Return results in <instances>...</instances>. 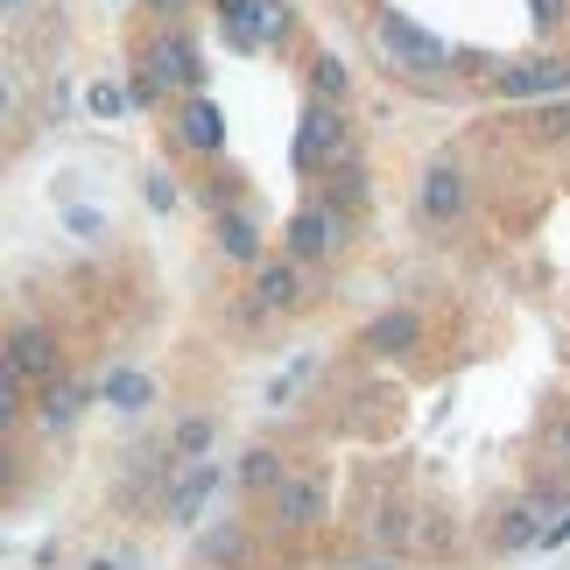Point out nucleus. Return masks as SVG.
<instances>
[{
	"label": "nucleus",
	"mask_w": 570,
	"mask_h": 570,
	"mask_svg": "<svg viewBox=\"0 0 570 570\" xmlns=\"http://www.w3.org/2000/svg\"><path fill=\"white\" fill-rule=\"evenodd\" d=\"M542 451H550L557 465L570 472V409H557V415H550V436H542Z\"/></svg>",
	"instance_id": "b1692460"
},
{
	"label": "nucleus",
	"mask_w": 570,
	"mask_h": 570,
	"mask_svg": "<svg viewBox=\"0 0 570 570\" xmlns=\"http://www.w3.org/2000/svg\"><path fill=\"white\" fill-rule=\"evenodd\" d=\"M141 71L163 85V92H205V57H197V42L177 29V21H163L156 36H148V50H141Z\"/></svg>",
	"instance_id": "7ed1b4c3"
},
{
	"label": "nucleus",
	"mask_w": 570,
	"mask_h": 570,
	"mask_svg": "<svg viewBox=\"0 0 570 570\" xmlns=\"http://www.w3.org/2000/svg\"><path fill=\"white\" fill-rule=\"evenodd\" d=\"M0 366L21 381V387H50L57 381V366H63V353H57V332L50 324H14L8 338H0Z\"/></svg>",
	"instance_id": "39448f33"
},
{
	"label": "nucleus",
	"mask_w": 570,
	"mask_h": 570,
	"mask_svg": "<svg viewBox=\"0 0 570 570\" xmlns=\"http://www.w3.org/2000/svg\"><path fill=\"white\" fill-rule=\"evenodd\" d=\"M85 570H127V557H92Z\"/></svg>",
	"instance_id": "c756f323"
},
{
	"label": "nucleus",
	"mask_w": 570,
	"mask_h": 570,
	"mask_svg": "<svg viewBox=\"0 0 570 570\" xmlns=\"http://www.w3.org/2000/svg\"><path fill=\"white\" fill-rule=\"evenodd\" d=\"M148 205H156V212H177V184H169V177H148Z\"/></svg>",
	"instance_id": "393cba45"
},
{
	"label": "nucleus",
	"mask_w": 570,
	"mask_h": 570,
	"mask_svg": "<svg viewBox=\"0 0 570 570\" xmlns=\"http://www.w3.org/2000/svg\"><path fill=\"white\" fill-rule=\"evenodd\" d=\"M535 14H542V21H557V14H570V0H535Z\"/></svg>",
	"instance_id": "c85d7f7f"
},
{
	"label": "nucleus",
	"mask_w": 570,
	"mask_h": 570,
	"mask_svg": "<svg viewBox=\"0 0 570 570\" xmlns=\"http://www.w3.org/2000/svg\"><path fill=\"white\" fill-rule=\"evenodd\" d=\"M197 550H205V570H218V563H233L239 550H247V535H239V529H212V535H197Z\"/></svg>",
	"instance_id": "4be33fe9"
},
{
	"label": "nucleus",
	"mask_w": 570,
	"mask_h": 570,
	"mask_svg": "<svg viewBox=\"0 0 570 570\" xmlns=\"http://www.w3.org/2000/svg\"><path fill=\"white\" fill-rule=\"evenodd\" d=\"M345 156H353V127H345V114L338 106H317L311 99V114H303V127H296V163L303 169H338Z\"/></svg>",
	"instance_id": "1a4fd4ad"
},
{
	"label": "nucleus",
	"mask_w": 570,
	"mask_h": 570,
	"mask_svg": "<svg viewBox=\"0 0 570 570\" xmlns=\"http://www.w3.org/2000/svg\"><path fill=\"white\" fill-rule=\"evenodd\" d=\"M14 479H21V465H14V451H8V444H0V500H8V493H14Z\"/></svg>",
	"instance_id": "a878e982"
},
{
	"label": "nucleus",
	"mask_w": 570,
	"mask_h": 570,
	"mask_svg": "<svg viewBox=\"0 0 570 570\" xmlns=\"http://www.w3.org/2000/svg\"><path fill=\"white\" fill-rule=\"evenodd\" d=\"M148 8H156V14H163V21H177V14H184V8H197V0H148Z\"/></svg>",
	"instance_id": "bb28decb"
},
{
	"label": "nucleus",
	"mask_w": 570,
	"mask_h": 570,
	"mask_svg": "<svg viewBox=\"0 0 570 570\" xmlns=\"http://www.w3.org/2000/svg\"><path fill=\"white\" fill-rule=\"evenodd\" d=\"M85 106H92L99 120H120V114H127V85H114V78H99L92 92H85Z\"/></svg>",
	"instance_id": "5701e85b"
},
{
	"label": "nucleus",
	"mask_w": 570,
	"mask_h": 570,
	"mask_svg": "<svg viewBox=\"0 0 570 570\" xmlns=\"http://www.w3.org/2000/svg\"><path fill=\"white\" fill-rule=\"evenodd\" d=\"M212 444H218V415L190 409V415H177V430H169V465H190V458H212Z\"/></svg>",
	"instance_id": "a211bd4d"
},
{
	"label": "nucleus",
	"mask_w": 570,
	"mask_h": 570,
	"mask_svg": "<svg viewBox=\"0 0 570 570\" xmlns=\"http://www.w3.org/2000/svg\"><path fill=\"white\" fill-rule=\"evenodd\" d=\"M177 135H184V148H197V156H218V141H226V120H218V106H212L205 92H190L184 114H177Z\"/></svg>",
	"instance_id": "dca6fc26"
},
{
	"label": "nucleus",
	"mask_w": 570,
	"mask_h": 570,
	"mask_svg": "<svg viewBox=\"0 0 570 570\" xmlns=\"http://www.w3.org/2000/svg\"><path fill=\"white\" fill-rule=\"evenodd\" d=\"M423 311H409V303H394V311H374L366 317V332H360V345L366 353H381V360H402V353H415L423 345Z\"/></svg>",
	"instance_id": "9d476101"
},
{
	"label": "nucleus",
	"mask_w": 570,
	"mask_h": 570,
	"mask_svg": "<svg viewBox=\"0 0 570 570\" xmlns=\"http://www.w3.org/2000/svg\"><path fill=\"white\" fill-rule=\"evenodd\" d=\"M218 254L239 261V268H254V261H261V218L226 205V212H218Z\"/></svg>",
	"instance_id": "f3484780"
},
{
	"label": "nucleus",
	"mask_w": 570,
	"mask_h": 570,
	"mask_svg": "<svg viewBox=\"0 0 570 570\" xmlns=\"http://www.w3.org/2000/svg\"><path fill=\"white\" fill-rule=\"evenodd\" d=\"M21 415H29V387H21V381L8 374V366H0V436H8V430L21 423Z\"/></svg>",
	"instance_id": "412c9836"
},
{
	"label": "nucleus",
	"mask_w": 570,
	"mask_h": 570,
	"mask_svg": "<svg viewBox=\"0 0 570 570\" xmlns=\"http://www.w3.org/2000/svg\"><path fill=\"white\" fill-rule=\"evenodd\" d=\"M465 205H472V177L451 156H436L423 177H415V218H423V226H458Z\"/></svg>",
	"instance_id": "0eeeda50"
},
{
	"label": "nucleus",
	"mask_w": 570,
	"mask_h": 570,
	"mask_svg": "<svg viewBox=\"0 0 570 570\" xmlns=\"http://www.w3.org/2000/svg\"><path fill=\"white\" fill-rule=\"evenodd\" d=\"M374 42H381V57L394 63V71H409V78H436V71L451 63V42H444V36L415 29V21L394 14V8L374 14Z\"/></svg>",
	"instance_id": "f03ea898"
},
{
	"label": "nucleus",
	"mask_w": 570,
	"mask_h": 570,
	"mask_svg": "<svg viewBox=\"0 0 570 570\" xmlns=\"http://www.w3.org/2000/svg\"><path fill=\"white\" fill-rule=\"evenodd\" d=\"M218 458H190V465H169V479H163V521L169 529H197L205 521V508H212V493H218Z\"/></svg>",
	"instance_id": "20e7f679"
},
{
	"label": "nucleus",
	"mask_w": 570,
	"mask_h": 570,
	"mask_svg": "<svg viewBox=\"0 0 570 570\" xmlns=\"http://www.w3.org/2000/svg\"><path fill=\"white\" fill-rule=\"evenodd\" d=\"M85 409H92V381H78V374L63 381V374H57L50 387H42V402H36V423L50 430V436H63V430H71Z\"/></svg>",
	"instance_id": "4468645a"
},
{
	"label": "nucleus",
	"mask_w": 570,
	"mask_h": 570,
	"mask_svg": "<svg viewBox=\"0 0 570 570\" xmlns=\"http://www.w3.org/2000/svg\"><path fill=\"white\" fill-rule=\"evenodd\" d=\"M8 114H14V78L0 71V120H8Z\"/></svg>",
	"instance_id": "cd10ccee"
},
{
	"label": "nucleus",
	"mask_w": 570,
	"mask_h": 570,
	"mask_svg": "<svg viewBox=\"0 0 570 570\" xmlns=\"http://www.w3.org/2000/svg\"><path fill=\"white\" fill-rule=\"evenodd\" d=\"M317 514H324V472H282L275 521H282V529H311Z\"/></svg>",
	"instance_id": "f8f14e48"
},
{
	"label": "nucleus",
	"mask_w": 570,
	"mask_h": 570,
	"mask_svg": "<svg viewBox=\"0 0 570 570\" xmlns=\"http://www.w3.org/2000/svg\"><path fill=\"white\" fill-rule=\"evenodd\" d=\"M99 402L114 409V415H148L163 402V381L148 374V366H114V374L99 381Z\"/></svg>",
	"instance_id": "9b49d317"
},
{
	"label": "nucleus",
	"mask_w": 570,
	"mask_h": 570,
	"mask_svg": "<svg viewBox=\"0 0 570 570\" xmlns=\"http://www.w3.org/2000/svg\"><path fill=\"white\" fill-rule=\"evenodd\" d=\"M338 247H345V218H338L332 205H324V197H317V205H303V212L289 218V226H282V254L303 261V268L332 261Z\"/></svg>",
	"instance_id": "6e6552de"
},
{
	"label": "nucleus",
	"mask_w": 570,
	"mask_h": 570,
	"mask_svg": "<svg viewBox=\"0 0 570 570\" xmlns=\"http://www.w3.org/2000/svg\"><path fill=\"white\" fill-rule=\"evenodd\" d=\"M542 514H550V493H542V500H508V508H500V521H493V542H500L508 557L535 550V542H542Z\"/></svg>",
	"instance_id": "2eb2a0df"
},
{
	"label": "nucleus",
	"mask_w": 570,
	"mask_h": 570,
	"mask_svg": "<svg viewBox=\"0 0 570 570\" xmlns=\"http://www.w3.org/2000/svg\"><path fill=\"white\" fill-rule=\"evenodd\" d=\"M500 92H508V99H550V92H570V57L514 63V71H500Z\"/></svg>",
	"instance_id": "ddd939ff"
},
{
	"label": "nucleus",
	"mask_w": 570,
	"mask_h": 570,
	"mask_svg": "<svg viewBox=\"0 0 570 570\" xmlns=\"http://www.w3.org/2000/svg\"><path fill=\"white\" fill-rule=\"evenodd\" d=\"M21 8H29V0H0V14H21Z\"/></svg>",
	"instance_id": "7c9ffc66"
},
{
	"label": "nucleus",
	"mask_w": 570,
	"mask_h": 570,
	"mask_svg": "<svg viewBox=\"0 0 570 570\" xmlns=\"http://www.w3.org/2000/svg\"><path fill=\"white\" fill-rule=\"evenodd\" d=\"M282 472H289V465H282V451H275V444L239 451V487H247V493H275V487H282Z\"/></svg>",
	"instance_id": "6ab92c4d"
},
{
	"label": "nucleus",
	"mask_w": 570,
	"mask_h": 570,
	"mask_svg": "<svg viewBox=\"0 0 570 570\" xmlns=\"http://www.w3.org/2000/svg\"><path fill=\"white\" fill-rule=\"evenodd\" d=\"M317 303V268H303L289 254H261L254 261V317H296Z\"/></svg>",
	"instance_id": "f257e3e1"
},
{
	"label": "nucleus",
	"mask_w": 570,
	"mask_h": 570,
	"mask_svg": "<svg viewBox=\"0 0 570 570\" xmlns=\"http://www.w3.org/2000/svg\"><path fill=\"white\" fill-rule=\"evenodd\" d=\"M311 99L317 106H345L353 99V71H345L338 57H311Z\"/></svg>",
	"instance_id": "aec40b11"
},
{
	"label": "nucleus",
	"mask_w": 570,
	"mask_h": 570,
	"mask_svg": "<svg viewBox=\"0 0 570 570\" xmlns=\"http://www.w3.org/2000/svg\"><path fill=\"white\" fill-rule=\"evenodd\" d=\"M218 29H226L233 50H275L289 36V8L282 0H218Z\"/></svg>",
	"instance_id": "423d86ee"
}]
</instances>
